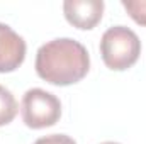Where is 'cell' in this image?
<instances>
[{"mask_svg":"<svg viewBox=\"0 0 146 144\" xmlns=\"http://www.w3.org/2000/svg\"><path fill=\"white\" fill-rule=\"evenodd\" d=\"M141 54L138 34L126 26L109 27L100 39V56L104 65L114 71H126L136 65Z\"/></svg>","mask_w":146,"mask_h":144,"instance_id":"7a4b0ae2","label":"cell"},{"mask_svg":"<svg viewBox=\"0 0 146 144\" xmlns=\"http://www.w3.org/2000/svg\"><path fill=\"white\" fill-rule=\"evenodd\" d=\"M37 76L56 87L78 83L90 70L87 48L72 37H58L42 44L36 53Z\"/></svg>","mask_w":146,"mask_h":144,"instance_id":"6da1fadb","label":"cell"},{"mask_svg":"<svg viewBox=\"0 0 146 144\" xmlns=\"http://www.w3.org/2000/svg\"><path fill=\"white\" fill-rule=\"evenodd\" d=\"M26 41L10 26L0 22V73L15 71L26 59Z\"/></svg>","mask_w":146,"mask_h":144,"instance_id":"5b68a950","label":"cell"},{"mask_svg":"<svg viewBox=\"0 0 146 144\" xmlns=\"http://www.w3.org/2000/svg\"><path fill=\"white\" fill-rule=\"evenodd\" d=\"M104 7L102 0H66L63 2V14L73 27L90 31L102 20Z\"/></svg>","mask_w":146,"mask_h":144,"instance_id":"277c9868","label":"cell"},{"mask_svg":"<svg viewBox=\"0 0 146 144\" xmlns=\"http://www.w3.org/2000/svg\"><path fill=\"white\" fill-rule=\"evenodd\" d=\"M122 7L136 24L146 26V0H122Z\"/></svg>","mask_w":146,"mask_h":144,"instance_id":"52a82bcc","label":"cell"},{"mask_svg":"<svg viewBox=\"0 0 146 144\" xmlns=\"http://www.w3.org/2000/svg\"><path fill=\"white\" fill-rule=\"evenodd\" d=\"M17 110H19V105L14 93L3 85H0V127L10 124L15 119Z\"/></svg>","mask_w":146,"mask_h":144,"instance_id":"8992f818","label":"cell"},{"mask_svg":"<svg viewBox=\"0 0 146 144\" xmlns=\"http://www.w3.org/2000/svg\"><path fill=\"white\" fill-rule=\"evenodd\" d=\"M100 144H119V143H114V141H106V143H100Z\"/></svg>","mask_w":146,"mask_h":144,"instance_id":"9c48e42d","label":"cell"},{"mask_svg":"<svg viewBox=\"0 0 146 144\" xmlns=\"http://www.w3.org/2000/svg\"><path fill=\"white\" fill-rule=\"evenodd\" d=\"M34 144H76L66 134H49L44 137H39Z\"/></svg>","mask_w":146,"mask_h":144,"instance_id":"ba28073f","label":"cell"},{"mask_svg":"<svg viewBox=\"0 0 146 144\" xmlns=\"http://www.w3.org/2000/svg\"><path fill=\"white\" fill-rule=\"evenodd\" d=\"M21 115L29 129H46L60 120L61 102L51 92L42 88H29L22 97Z\"/></svg>","mask_w":146,"mask_h":144,"instance_id":"3957f363","label":"cell"}]
</instances>
